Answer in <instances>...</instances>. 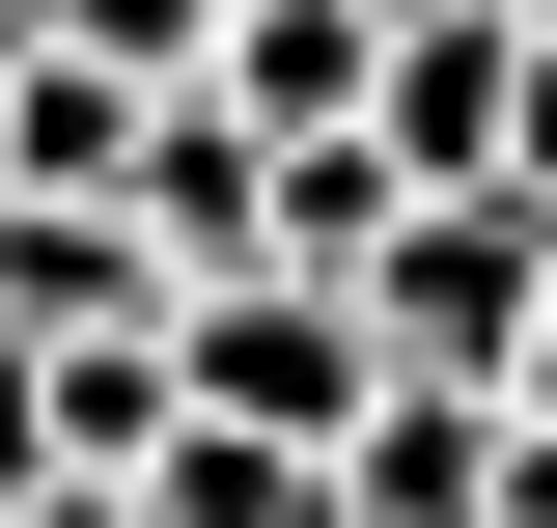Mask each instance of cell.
<instances>
[{
    "instance_id": "cell-3",
    "label": "cell",
    "mask_w": 557,
    "mask_h": 528,
    "mask_svg": "<svg viewBox=\"0 0 557 528\" xmlns=\"http://www.w3.org/2000/svg\"><path fill=\"white\" fill-rule=\"evenodd\" d=\"M502 112H530V0H446V28H391V84H362V139H391L418 196H502Z\"/></svg>"
},
{
    "instance_id": "cell-7",
    "label": "cell",
    "mask_w": 557,
    "mask_h": 528,
    "mask_svg": "<svg viewBox=\"0 0 557 528\" xmlns=\"http://www.w3.org/2000/svg\"><path fill=\"white\" fill-rule=\"evenodd\" d=\"M362 84H391V0H223V112L251 139H362Z\"/></svg>"
},
{
    "instance_id": "cell-9",
    "label": "cell",
    "mask_w": 557,
    "mask_h": 528,
    "mask_svg": "<svg viewBox=\"0 0 557 528\" xmlns=\"http://www.w3.org/2000/svg\"><path fill=\"white\" fill-rule=\"evenodd\" d=\"M57 56H112V84H223V0H57Z\"/></svg>"
},
{
    "instance_id": "cell-2",
    "label": "cell",
    "mask_w": 557,
    "mask_h": 528,
    "mask_svg": "<svg viewBox=\"0 0 557 528\" xmlns=\"http://www.w3.org/2000/svg\"><path fill=\"white\" fill-rule=\"evenodd\" d=\"M530 306H557V196H418L391 251H362V334H391L418 390H502Z\"/></svg>"
},
{
    "instance_id": "cell-13",
    "label": "cell",
    "mask_w": 557,
    "mask_h": 528,
    "mask_svg": "<svg viewBox=\"0 0 557 528\" xmlns=\"http://www.w3.org/2000/svg\"><path fill=\"white\" fill-rule=\"evenodd\" d=\"M28 56H57V0H0V112H28Z\"/></svg>"
},
{
    "instance_id": "cell-15",
    "label": "cell",
    "mask_w": 557,
    "mask_h": 528,
    "mask_svg": "<svg viewBox=\"0 0 557 528\" xmlns=\"http://www.w3.org/2000/svg\"><path fill=\"white\" fill-rule=\"evenodd\" d=\"M391 28H446V0H391Z\"/></svg>"
},
{
    "instance_id": "cell-10",
    "label": "cell",
    "mask_w": 557,
    "mask_h": 528,
    "mask_svg": "<svg viewBox=\"0 0 557 528\" xmlns=\"http://www.w3.org/2000/svg\"><path fill=\"white\" fill-rule=\"evenodd\" d=\"M0 501H57V334H0Z\"/></svg>"
},
{
    "instance_id": "cell-8",
    "label": "cell",
    "mask_w": 557,
    "mask_h": 528,
    "mask_svg": "<svg viewBox=\"0 0 557 528\" xmlns=\"http://www.w3.org/2000/svg\"><path fill=\"white\" fill-rule=\"evenodd\" d=\"M139 528H335V445H251V417H168Z\"/></svg>"
},
{
    "instance_id": "cell-12",
    "label": "cell",
    "mask_w": 557,
    "mask_h": 528,
    "mask_svg": "<svg viewBox=\"0 0 557 528\" xmlns=\"http://www.w3.org/2000/svg\"><path fill=\"white\" fill-rule=\"evenodd\" d=\"M502 528H557V417H502Z\"/></svg>"
},
{
    "instance_id": "cell-4",
    "label": "cell",
    "mask_w": 557,
    "mask_h": 528,
    "mask_svg": "<svg viewBox=\"0 0 557 528\" xmlns=\"http://www.w3.org/2000/svg\"><path fill=\"white\" fill-rule=\"evenodd\" d=\"M139 251H168V278H251V251H278V139L223 112V84L139 112Z\"/></svg>"
},
{
    "instance_id": "cell-1",
    "label": "cell",
    "mask_w": 557,
    "mask_h": 528,
    "mask_svg": "<svg viewBox=\"0 0 557 528\" xmlns=\"http://www.w3.org/2000/svg\"><path fill=\"white\" fill-rule=\"evenodd\" d=\"M168 362H196V417H251V445H362V390H391V334H362V278H196L168 306Z\"/></svg>"
},
{
    "instance_id": "cell-14",
    "label": "cell",
    "mask_w": 557,
    "mask_h": 528,
    "mask_svg": "<svg viewBox=\"0 0 557 528\" xmlns=\"http://www.w3.org/2000/svg\"><path fill=\"white\" fill-rule=\"evenodd\" d=\"M502 417H557V306H530V362H502Z\"/></svg>"
},
{
    "instance_id": "cell-6",
    "label": "cell",
    "mask_w": 557,
    "mask_h": 528,
    "mask_svg": "<svg viewBox=\"0 0 557 528\" xmlns=\"http://www.w3.org/2000/svg\"><path fill=\"white\" fill-rule=\"evenodd\" d=\"M139 306H196L139 251V196H0V334H139Z\"/></svg>"
},
{
    "instance_id": "cell-5",
    "label": "cell",
    "mask_w": 557,
    "mask_h": 528,
    "mask_svg": "<svg viewBox=\"0 0 557 528\" xmlns=\"http://www.w3.org/2000/svg\"><path fill=\"white\" fill-rule=\"evenodd\" d=\"M335 528H502V390H362V445H335Z\"/></svg>"
},
{
    "instance_id": "cell-16",
    "label": "cell",
    "mask_w": 557,
    "mask_h": 528,
    "mask_svg": "<svg viewBox=\"0 0 557 528\" xmlns=\"http://www.w3.org/2000/svg\"><path fill=\"white\" fill-rule=\"evenodd\" d=\"M530 28H557V0H530Z\"/></svg>"
},
{
    "instance_id": "cell-11",
    "label": "cell",
    "mask_w": 557,
    "mask_h": 528,
    "mask_svg": "<svg viewBox=\"0 0 557 528\" xmlns=\"http://www.w3.org/2000/svg\"><path fill=\"white\" fill-rule=\"evenodd\" d=\"M502 196H557V28H530V112H502Z\"/></svg>"
}]
</instances>
